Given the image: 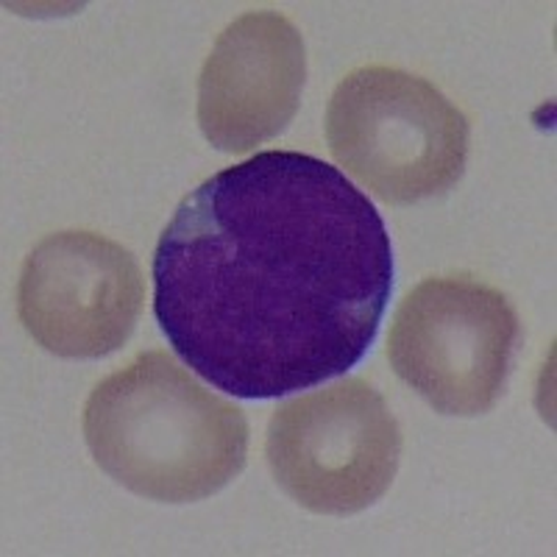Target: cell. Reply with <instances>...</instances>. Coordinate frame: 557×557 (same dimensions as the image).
<instances>
[{"mask_svg": "<svg viewBox=\"0 0 557 557\" xmlns=\"http://www.w3.org/2000/svg\"><path fill=\"white\" fill-rule=\"evenodd\" d=\"M143 298V273L128 248L96 232H57L23 262L17 315L45 351L101 360L134 335Z\"/></svg>", "mask_w": 557, "mask_h": 557, "instance_id": "cell-6", "label": "cell"}, {"mask_svg": "<svg viewBox=\"0 0 557 557\" xmlns=\"http://www.w3.org/2000/svg\"><path fill=\"white\" fill-rule=\"evenodd\" d=\"M276 485L318 516H355L396 480L401 426L360 376L278 405L265 437Z\"/></svg>", "mask_w": 557, "mask_h": 557, "instance_id": "cell-5", "label": "cell"}, {"mask_svg": "<svg viewBox=\"0 0 557 557\" xmlns=\"http://www.w3.org/2000/svg\"><path fill=\"white\" fill-rule=\"evenodd\" d=\"M519 346L505 293L474 276H430L401 298L387 360L435 412L474 418L502 399Z\"/></svg>", "mask_w": 557, "mask_h": 557, "instance_id": "cell-4", "label": "cell"}, {"mask_svg": "<svg viewBox=\"0 0 557 557\" xmlns=\"http://www.w3.org/2000/svg\"><path fill=\"white\" fill-rule=\"evenodd\" d=\"M84 441L117 485L165 505L218 494L248 460V421L165 351H143L98 382Z\"/></svg>", "mask_w": 557, "mask_h": 557, "instance_id": "cell-2", "label": "cell"}, {"mask_svg": "<svg viewBox=\"0 0 557 557\" xmlns=\"http://www.w3.org/2000/svg\"><path fill=\"white\" fill-rule=\"evenodd\" d=\"M151 276L159 330L201 380L278 399L368 355L396 265L385 218L346 173L262 151L178 203Z\"/></svg>", "mask_w": 557, "mask_h": 557, "instance_id": "cell-1", "label": "cell"}, {"mask_svg": "<svg viewBox=\"0 0 557 557\" xmlns=\"http://www.w3.org/2000/svg\"><path fill=\"white\" fill-rule=\"evenodd\" d=\"M337 165L387 203L451 190L466 173L469 117L426 78L387 64L351 70L326 109Z\"/></svg>", "mask_w": 557, "mask_h": 557, "instance_id": "cell-3", "label": "cell"}, {"mask_svg": "<svg viewBox=\"0 0 557 557\" xmlns=\"http://www.w3.org/2000/svg\"><path fill=\"white\" fill-rule=\"evenodd\" d=\"M305 82V37L290 20L268 9L243 14L203 62L198 126L218 151H253L296 117Z\"/></svg>", "mask_w": 557, "mask_h": 557, "instance_id": "cell-7", "label": "cell"}]
</instances>
